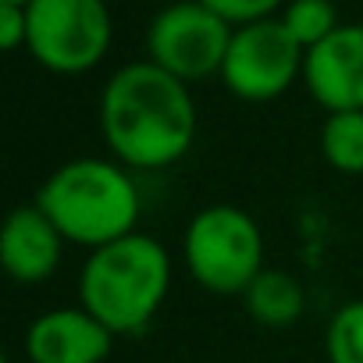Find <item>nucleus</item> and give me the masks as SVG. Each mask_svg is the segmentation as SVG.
I'll list each match as a JSON object with an SVG mask.
<instances>
[{
    "instance_id": "nucleus-16",
    "label": "nucleus",
    "mask_w": 363,
    "mask_h": 363,
    "mask_svg": "<svg viewBox=\"0 0 363 363\" xmlns=\"http://www.w3.org/2000/svg\"><path fill=\"white\" fill-rule=\"evenodd\" d=\"M29 40V11L22 4H4L0 0V47L18 50Z\"/></svg>"
},
{
    "instance_id": "nucleus-14",
    "label": "nucleus",
    "mask_w": 363,
    "mask_h": 363,
    "mask_svg": "<svg viewBox=\"0 0 363 363\" xmlns=\"http://www.w3.org/2000/svg\"><path fill=\"white\" fill-rule=\"evenodd\" d=\"M328 363H363V299L342 303L324 328Z\"/></svg>"
},
{
    "instance_id": "nucleus-10",
    "label": "nucleus",
    "mask_w": 363,
    "mask_h": 363,
    "mask_svg": "<svg viewBox=\"0 0 363 363\" xmlns=\"http://www.w3.org/2000/svg\"><path fill=\"white\" fill-rule=\"evenodd\" d=\"M61 257H65V235L36 203L11 211L4 232H0V264L18 285L47 281L61 267Z\"/></svg>"
},
{
    "instance_id": "nucleus-17",
    "label": "nucleus",
    "mask_w": 363,
    "mask_h": 363,
    "mask_svg": "<svg viewBox=\"0 0 363 363\" xmlns=\"http://www.w3.org/2000/svg\"><path fill=\"white\" fill-rule=\"evenodd\" d=\"M4 4H22V8H29V4H33V0H4Z\"/></svg>"
},
{
    "instance_id": "nucleus-2",
    "label": "nucleus",
    "mask_w": 363,
    "mask_h": 363,
    "mask_svg": "<svg viewBox=\"0 0 363 363\" xmlns=\"http://www.w3.org/2000/svg\"><path fill=\"white\" fill-rule=\"evenodd\" d=\"M65 242L86 246L89 253L139 232V189L125 164L107 157H75L47 174L33 200Z\"/></svg>"
},
{
    "instance_id": "nucleus-13",
    "label": "nucleus",
    "mask_w": 363,
    "mask_h": 363,
    "mask_svg": "<svg viewBox=\"0 0 363 363\" xmlns=\"http://www.w3.org/2000/svg\"><path fill=\"white\" fill-rule=\"evenodd\" d=\"M281 22L303 50H313L342 26L331 0H289L281 11Z\"/></svg>"
},
{
    "instance_id": "nucleus-15",
    "label": "nucleus",
    "mask_w": 363,
    "mask_h": 363,
    "mask_svg": "<svg viewBox=\"0 0 363 363\" xmlns=\"http://www.w3.org/2000/svg\"><path fill=\"white\" fill-rule=\"evenodd\" d=\"M211 11H218L228 26H250V22H264L274 18V11L285 4V0H200Z\"/></svg>"
},
{
    "instance_id": "nucleus-11",
    "label": "nucleus",
    "mask_w": 363,
    "mask_h": 363,
    "mask_svg": "<svg viewBox=\"0 0 363 363\" xmlns=\"http://www.w3.org/2000/svg\"><path fill=\"white\" fill-rule=\"evenodd\" d=\"M242 303H246V313L253 320H260L264 328H289L303 317L306 292L296 274L264 267L257 274V281L242 292Z\"/></svg>"
},
{
    "instance_id": "nucleus-4",
    "label": "nucleus",
    "mask_w": 363,
    "mask_h": 363,
    "mask_svg": "<svg viewBox=\"0 0 363 363\" xmlns=\"http://www.w3.org/2000/svg\"><path fill=\"white\" fill-rule=\"evenodd\" d=\"M193 281L218 296H242L264 271V232L242 207H203L182 235Z\"/></svg>"
},
{
    "instance_id": "nucleus-12",
    "label": "nucleus",
    "mask_w": 363,
    "mask_h": 363,
    "mask_svg": "<svg viewBox=\"0 0 363 363\" xmlns=\"http://www.w3.org/2000/svg\"><path fill=\"white\" fill-rule=\"evenodd\" d=\"M320 153L338 174H363V111L328 114L320 125Z\"/></svg>"
},
{
    "instance_id": "nucleus-1",
    "label": "nucleus",
    "mask_w": 363,
    "mask_h": 363,
    "mask_svg": "<svg viewBox=\"0 0 363 363\" xmlns=\"http://www.w3.org/2000/svg\"><path fill=\"white\" fill-rule=\"evenodd\" d=\"M200 114L189 86L153 61L121 65L100 93V132L128 171H160L196 143Z\"/></svg>"
},
{
    "instance_id": "nucleus-9",
    "label": "nucleus",
    "mask_w": 363,
    "mask_h": 363,
    "mask_svg": "<svg viewBox=\"0 0 363 363\" xmlns=\"http://www.w3.org/2000/svg\"><path fill=\"white\" fill-rule=\"evenodd\" d=\"M114 338L118 335L86 306H57L29 324L26 356L29 363H104Z\"/></svg>"
},
{
    "instance_id": "nucleus-3",
    "label": "nucleus",
    "mask_w": 363,
    "mask_h": 363,
    "mask_svg": "<svg viewBox=\"0 0 363 363\" xmlns=\"http://www.w3.org/2000/svg\"><path fill=\"white\" fill-rule=\"evenodd\" d=\"M171 292V257L146 235L132 232L86 257L79 274V306L114 335H139L153 324Z\"/></svg>"
},
{
    "instance_id": "nucleus-7",
    "label": "nucleus",
    "mask_w": 363,
    "mask_h": 363,
    "mask_svg": "<svg viewBox=\"0 0 363 363\" xmlns=\"http://www.w3.org/2000/svg\"><path fill=\"white\" fill-rule=\"evenodd\" d=\"M306 50L296 43V36L285 29L281 18H264L239 26L232 33L221 82L250 104H264L281 96L296 79H303Z\"/></svg>"
},
{
    "instance_id": "nucleus-8",
    "label": "nucleus",
    "mask_w": 363,
    "mask_h": 363,
    "mask_svg": "<svg viewBox=\"0 0 363 363\" xmlns=\"http://www.w3.org/2000/svg\"><path fill=\"white\" fill-rule=\"evenodd\" d=\"M303 82L328 111H363V22L338 26L324 43L306 50Z\"/></svg>"
},
{
    "instance_id": "nucleus-6",
    "label": "nucleus",
    "mask_w": 363,
    "mask_h": 363,
    "mask_svg": "<svg viewBox=\"0 0 363 363\" xmlns=\"http://www.w3.org/2000/svg\"><path fill=\"white\" fill-rule=\"evenodd\" d=\"M232 33L235 26H228L218 11H211L200 0H174L150 22L146 61H153L157 68L171 72L174 79L189 86L221 75Z\"/></svg>"
},
{
    "instance_id": "nucleus-5",
    "label": "nucleus",
    "mask_w": 363,
    "mask_h": 363,
    "mask_svg": "<svg viewBox=\"0 0 363 363\" xmlns=\"http://www.w3.org/2000/svg\"><path fill=\"white\" fill-rule=\"evenodd\" d=\"M29 54L54 75H82L96 68L114 40L107 0H33Z\"/></svg>"
}]
</instances>
